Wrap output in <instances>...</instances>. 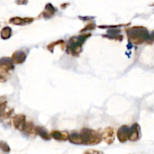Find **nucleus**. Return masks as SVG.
Returning <instances> with one entry per match:
<instances>
[{"mask_svg":"<svg viewBox=\"0 0 154 154\" xmlns=\"http://www.w3.org/2000/svg\"><path fill=\"white\" fill-rule=\"evenodd\" d=\"M151 38H152V39H153V41L154 40V31L153 32V33H152V34H151Z\"/></svg>","mask_w":154,"mask_h":154,"instance_id":"25","label":"nucleus"},{"mask_svg":"<svg viewBox=\"0 0 154 154\" xmlns=\"http://www.w3.org/2000/svg\"><path fill=\"white\" fill-rule=\"evenodd\" d=\"M120 33H121V30L120 29H111L108 31V36H104V37H107L110 39H114V40H118L121 42L123 37L121 34L120 35Z\"/></svg>","mask_w":154,"mask_h":154,"instance_id":"11","label":"nucleus"},{"mask_svg":"<svg viewBox=\"0 0 154 154\" xmlns=\"http://www.w3.org/2000/svg\"><path fill=\"white\" fill-rule=\"evenodd\" d=\"M150 6H151V7H153V6H154V3H152V4H150Z\"/></svg>","mask_w":154,"mask_h":154,"instance_id":"26","label":"nucleus"},{"mask_svg":"<svg viewBox=\"0 0 154 154\" xmlns=\"http://www.w3.org/2000/svg\"><path fill=\"white\" fill-rule=\"evenodd\" d=\"M12 30L11 27H5L2 29L1 30V37L2 39H8L11 36Z\"/></svg>","mask_w":154,"mask_h":154,"instance_id":"18","label":"nucleus"},{"mask_svg":"<svg viewBox=\"0 0 154 154\" xmlns=\"http://www.w3.org/2000/svg\"><path fill=\"white\" fill-rule=\"evenodd\" d=\"M131 128V134L130 137H129V140H130L131 141H136L137 140H138L140 136V127L139 125L137 123H135L134 125H132Z\"/></svg>","mask_w":154,"mask_h":154,"instance_id":"13","label":"nucleus"},{"mask_svg":"<svg viewBox=\"0 0 154 154\" xmlns=\"http://www.w3.org/2000/svg\"><path fill=\"white\" fill-rule=\"evenodd\" d=\"M13 111H14L13 109L5 108V110L4 111L2 112V113H1V119H2V121H3L4 119H8V118L9 116L11 115V113H13Z\"/></svg>","mask_w":154,"mask_h":154,"instance_id":"19","label":"nucleus"},{"mask_svg":"<svg viewBox=\"0 0 154 154\" xmlns=\"http://www.w3.org/2000/svg\"><path fill=\"white\" fill-rule=\"evenodd\" d=\"M91 36V33H84L78 36H73L69 40L67 45V51L73 56H78L82 51V45L85 41Z\"/></svg>","mask_w":154,"mask_h":154,"instance_id":"2","label":"nucleus"},{"mask_svg":"<svg viewBox=\"0 0 154 154\" xmlns=\"http://www.w3.org/2000/svg\"><path fill=\"white\" fill-rule=\"evenodd\" d=\"M56 12H57V8H56L51 3H47V4L45 5V9L41 12L38 18H45V19H49V18H51L52 17L54 16Z\"/></svg>","mask_w":154,"mask_h":154,"instance_id":"6","label":"nucleus"},{"mask_svg":"<svg viewBox=\"0 0 154 154\" xmlns=\"http://www.w3.org/2000/svg\"><path fill=\"white\" fill-rule=\"evenodd\" d=\"M14 68V63L9 57H2L0 61V81L4 82L7 79L9 72Z\"/></svg>","mask_w":154,"mask_h":154,"instance_id":"4","label":"nucleus"},{"mask_svg":"<svg viewBox=\"0 0 154 154\" xmlns=\"http://www.w3.org/2000/svg\"><path fill=\"white\" fill-rule=\"evenodd\" d=\"M34 20L35 18H29V17H26V18L14 17V18H11L9 19V23L14 24V25L23 26L31 24V23H32L34 21Z\"/></svg>","mask_w":154,"mask_h":154,"instance_id":"8","label":"nucleus"},{"mask_svg":"<svg viewBox=\"0 0 154 154\" xmlns=\"http://www.w3.org/2000/svg\"><path fill=\"white\" fill-rule=\"evenodd\" d=\"M1 149L3 152H5L7 153L10 151V148H9L8 145L3 141H1Z\"/></svg>","mask_w":154,"mask_h":154,"instance_id":"21","label":"nucleus"},{"mask_svg":"<svg viewBox=\"0 0 154 154\" xmlns=\"http://www.w3.org/2000/svg\"><path fill=\"white\" fill-rule=\"evenodd\" d=\"M84 144H98L102 140V134L90 128H83L81 133Z\"/></svg>","mask_w":154,"mask_h":154,"instance_id":"3","label":"nucleus"},{"mask_svg":"<svg viewBox=\"0 0 154 154\" xmlns=\"http://www.w3.org/2000/svg\"><path fill=\"white\" fill-rule=\"evenodd\" d=\"M50 134L53 138L57 140H66L69 139V134L66 131H52Z\"/></svg>","mask_w":154,"mask_h":154,"instance_id":"12","label":"nucleus"},{"mask_svg":"<svg viewBox=\"0 0 154 154\" xmlns=\"http://www.w3.org/2000/svg\"><path fill=\"white\" fill-rule=\"evenodd\" d=\"M126 33L128 41L132 45H139L148 41H153L148 30L141 26L128 27L126 29Z\"/></svg>","mask_w":154,"mask_h":154,"instance_id":"1","label":"nucleus"},{"mask_svg":"<svg viewBox=\"0 0 154 154\" xmlns=\"http://www.w3.org/2000/svg\"><path fill=\"white\" fill-rule=\"evenodd\" d=\"M69 140L71 143H75V144H84V140L80 133H72L71 135H69Z\"/></svg>","mask_w":154,"mask_h":154,"instance_id":"15","label":"nucleus"},{"mask_svg":"<svg viewBox=\"0 0 154 154\" xmlns=\"http://www.w3.org/2000/svg\"><path fill=\"white\" fill-rule=\"evenodd\" d=\"M24 132L29 136H33L35 134H36V131H35V126L33 125L32 122H27L26 123V126L25 130H24Z\"/></svg>","mask_w":154,"mask_h":154,"instance_id":"16","label":"nucleus"},{"mask_svg":"<svg viewBox=\"0 0 154 154\" xmlns=\"http://www.w3.org/2000/svg\"><path fill=\"white\" fill-rule=\"evenodd\" d=\"M131 134V128L127 125H123L120 127L117 131V137L118 140L122 143L126 142L128 139H129Z\"/></svg>","mask_w":154,"mask_h":154,"instance_id":"7","label":"nucleus"},{"mask_svg":"<svg viewBox=\"0 0 154 154\" xmlns=\"http://www.w3.org/2000/svg\"><path fill=\"white\" fill-rule=\"evenodd\" d=\"M69 5V3H63V4H62L61 5H60V7H61V8L65 9L68 5Z\"/></svg>","mask_w":154,"mask_h":154,"instance_id":"24","label":"nucleus"},{"mask_svg":"<svg viewBox=\"0 0 154 154\" xmlns=\"http://www.w3.org/2000/svg\"><path fill=\"white\" fill-rule=\"evenodd\" d=\"M28 2V0H15V3L18 5H26Z\"/></svg>","mask_w":154,"mask_h":154,"instance_id":"23","label":"nucleus"},{"mask_svg":"<svg viewBox=\"0 0 154 154\" xmlns=\"http://www.w3.org/2000/svg\"><path fill=\"white\" fill-rule=\"evenodd\" d=\"M35 131L36 134H38L42 138L45 139V140H50L51 138V134H48V131L45 127L40 126V125H37L35 126Z\"/></svg>","mask_w":154,"mask_h":154,"instance_id":"14","label":"nucleus"},{"mask_svg":"<svg viewBox=\"0 0 154 154\" xmlns=\"http://www.w3.org/2000/svg\"><path fill=\"white\" fill-rule=\"evenodd\" d=\"M26 53L23 50L16 51L11 55V60L14 64H22L26 58Z\"/></svg>","mask_w":154,"mask_h":154,"instance_id":"9","label":"nucleus"},{"mask_svg":"<svg viewBox=\"0 0 154 154\" xmlns=\"http://www.w3.org/2000/svg\"><path fill=\"white\" fill-rule=\"evenodd\" d=\"M102 137L107 143L111 144L114 140V130L111 127H108L105 128L102 134Z\"/></svg>","mask_w":154,"mask_h":154,"instance_id":"10","label":"nucleus"},{"mask_svg":"<svg viewBox=\"0 0 154 154\" xmlns=\"http://www.w3.org/2000/svg\"><path fill=\"white\" fill-rule=\"evenodd\" d=\"M95 28H96V25H95L94 23L91 21V22L88 23L87 24V26L81 30V33H84V32L87 31V30H93Z\"/></svg>","mask_w":154,"mask_h":154,"instance_id":"20","label":"nucleus"},{"mask_svg":"<svg viewBox=\"0 0 154 154\" xmlns=\"http://www.w3.org/2000/svg\"><path fill=\"white\" fill-rule=\"evenodd\" d=\"M127 25H129V23L127 24H119V25H111V26H99V28H105V27H106V28H112V29H116L117 28V27H123V26H127Z\"/></svg>","mask_w":154,"mask_h":154,"instance_id":"22","label":"nucleus"},{"mask_svg":"<svg viewBox=\"0 0 154 154\" xmlns=\"http://www.w3.org/2000/svg\"><path fill=\"white\" fill-rule=\"evenodd\" d=\"M12 124L14 127L20 131H23L26 126V116L23 114H17L15 115L12 118Z\"/></svg>","mask_w":154,"mask_h":154,"instance_id":"5","label":"nucleus"},{"mask_svg":"<svg viewBox=\"0 0 154 154\" xmlns=\"http://www.w3.org/2000/svg\"><path fill=\"white\" fill-rule=\"evenodd\" d=\"M61 45V48L62 49L64 50L66 48V44H65V42L63 40H58V41H56V42H51V44L48 45V49L51 52H53L54 51V48H55L56 45Z\"/></svg>","mask_w":154,"mask_h":154,"instance_id":"17","label":"nucleus"}]
</instances>
